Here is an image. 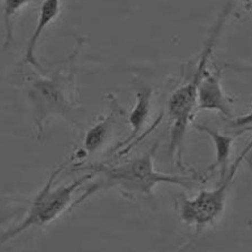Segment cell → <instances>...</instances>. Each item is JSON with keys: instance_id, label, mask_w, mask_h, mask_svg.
Segmentation results:
<instances>
[{"instance_id": "cell-1", "label": "cell", "mask_w": 252, "mask_h": 252, "mask_svg": "<svg viewBox=\"0 0 252 252\" xmlns=\"http://www.w3.org/2000/svg\"><path fill=\"white\" fill-rule=\"evenodd\" d=\"M251 147L250 143L237 158L231 166L226 179L216 190L202 191L193 199L182 197L178 200V211L183 220L197 226L213 222L222 211L228 186L232 182L238 168L251 150Z\"/></svg>"}, {"instance_id": "cell-2", "label": "cell", "mask_w": 252, "mask_h": 252, "mask_svg": "<svg viewBox=\"0 0 252 252\" xmlns=\"http://www.w3.org/2000/svg\"><path fill=\"white\" fill-rule=\"evenodd\" d=\"M158 145H155L149 153L135 160L130 168L131 179L136 184L139 190L149 193L152 188L159 183L180 185L188 189H190L196 180V177L163 174L155 170L153 158Z\"/></svg>"}, {"instance_id": "cell-3", "label": "cell", "mask_w": 252, "mask_h": 252, "mask_svg": "<svg viewBox=\"0 0 252 252\" xmlns=\"http://www.w3.org/2000/svg\"><path fill=\"white\" fill-rule=\"evenodd\" d=\"M205 69V65L199 63L193 79L178 89L172 95L169 112L173 120H190L193 108L197 104L198 89Z\"/></svg>"}, {"instance_id": "cell-4", "label": "cell", "mask_w": 252, "mask_h": 252, "mask_svg": "<svg viewBox=\"0 0 252 252\" xmlns=\"http://www.w3.org/2000/svg\"><path fill=\"white\" fill-rule=\"evenodd\" d=\"M220 71L205 75L199 85L197 104L202 110H215L230 116L228 101L221 89Z\"/></svg>"}, {"instance_id": "cell-5", "label": "cell", "mask_w": 252, "mask_h": 252, "mask_svg": "<svg viewBox=\"0 0 252 252\" xmlns=\"http://www.w3.org/2000/svg\"><path fill=\"white\" fill-rule=\"evenodd\" d=\"M194 127L201 132L206 133L212 139L215 145L216 153V162L211 167V171H215L217 168L221 169L222 177L223 178L225 173V167L229 157L231 146L235 138L240 133L235 136L226 135L219 131L208 128L202 125L195 124Z\"/></svg>"}, {"instance_id": "cell-6", "label": "cell", "mask_w": 252, "mask_h": 252, "mask_svg": "<svg viewBox=\"0 0 252 252\" xmlns=\"http://www.w3.org/2000/svg\"><path fill=\"white\" fill-rule=\"evenodd\" d=\"M152 95V92L150 89L142 90L137 93L136 103L129 116V123L133 132L128 141L134 138L140 131L148 118Z\"/></svg>"}, {"instance_id": "cell-7", "label": "cell", "mask_w": 252, "mask_h": 252, "mask_svg": "<svg viewBox=\"0 0 252 252\" xmlns=\"http://www.w3.org/2000/svg\"><path fill=\"white\" fill-rule=\"evenodd\" d=\"M61 0H44L39 10L37 23L30 41L29 52L32 53L41 34L58 15Z\"/></svg>"}, {"instance_id": "cell-8", "label": "cell", "mask_w": 252, "mask_h": 252, "mask_svg": "<svg viewBox=\"0 0 252 252\" xmlns=\"http://www.w3.org/2000/svg\"><path fill=\"white\" fill-rule=\"evenodd\" d=\"M32 0H3V10L6 42L11 41L15 16Z\"/></svg>"}, {"instance_id": "cell-9", "label": "cell", "mask_w": 252, "mask_h": 252, "mask_svg": "<svg viewBox=\"0 0 252 252\" xmlns=\"http://www.w3.org/2000/svg\"><path fill=\"white\" fill-rule=\"evenodd\" d=\"M111 117L95 125L88 132L85 145L87 150L94 151L96 149L106 137L110 126Z\"/></svg>"}, {"instance_id": "cell-10", "label": "cell", "mask_w": 252, "mask_h": 252, "mask_svg": "<svg viewBox=\"0 0 252 252\" xmlns=\"http://www.w3.org/2000/svg\"><path fill=\"white\" fill-rule=\"evenodd\" d=\"M246 1H249V0H246Z\"/></svg>"}]
</instances>
